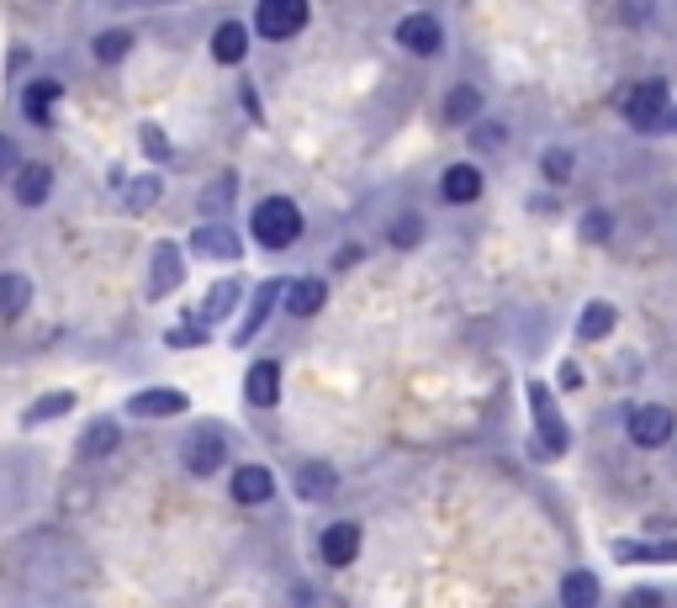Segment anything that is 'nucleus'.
Wrapping results in <instances>:
<instances>
[{
  "instance_id": "obj_1",
  "label": "nucleus",
  "mask_w": 677,
  "mask_h": 608,
  "mask_svg": "<svg viewBox=\"0 0 677 608\" xmlns=\"http://www.w3.org/2000/svg\"><path fill=\"white\" fill-rule=\"evenodd\" d=\"M249 233L265 243V249H291V243L302 239V212H296V201H291V196H265V201L254 207V218H249Z\"/></svg>"
},
{
  "instance_id": "obj_2",
  "label": "nucleus",
  "mask_w": 677,
  "mask_h": 608,
  "mask_svg": "<svg viewBox=\"0 0 677 608\" xmlns=\"http://www.w3.org/2000/svg\"><path fill=\"white\" fill-rule=\"evenodd\" d=\"M254 27H260V38H270V43H287V38H296L308 27V0H260Z\"/></svg>"
},
{
  "instance_id": "obj_3",
  "label": "nucleus",
  "mask_w": 677,
  "mask_h": 608,
  "mask_svg": "<svg viewBox=\"0 0 677 608\" xmlns=\"http://www.w3.org/2000/svg\"><path fill=\"white\" fill-rule=\"evenodd\" d=\"M180 461H186L191 476H212V471H222V461H228V439H222V429L201 423V429L180 444Z\"/></svg>"
},
{
  "instance_id": "obj_4",
  "label": "nucleus",
  "mask_w": 677,
  "mask_h": 608,
  "mask_svg": "<svg viewBox=\"0 0 677 608\" xmlns=\"http://www.w3.org/2000/svg\"><path fill=\"white\" fill-rule=\"evenodd\" d=\"M530 402H534V429H540L534 455H561V450H566V423H561V413H556V402H551V391H545V381H530Z\"/></svg>"
},
{
  "instance_id": "obj_5",
  "label": "nucleus",
  "mask_w": 677,
  "mask_h": 608,
  "mask_svg": "<svg viewBox=\"0 0 677 608\" xmlns=\"http://www.w3.org/2000/svg\"><path fill=\"white\" fill-rule=\"evenodd\" d=\"M673 112V96H667V85L662 80H646V85H635L625 96V117L629 127H662Z\"/></svg>"
},
{
  "instance_id": "obj_6",
  "label": "nucleus",
  "mask_w": 677,
  "mask_h": 608,
  "mask_svg": "<svg viewBox=\"0 0 677 608\" xmlns=\"http://www.w3.org/2000/svg\"><path fill=\"white\" fill-rule=\"evenodd\" d=\"M629 439H635L640 450H656V444H667V439H673V413H667L662 402H646V408H635V413H629Z\"/></svg>"
},
{
  "instance_id": "obj_7",
  "label": "nucleus",
  "mask_w": 677,
  "mask_h": 608,
  "mask_svg": "<svg viewBox=\"0 0 677 608\" xmlns=\"http://www.w3.org/2000/svg\"><path fill=\"white\" fill-rule=\"evenodd\" d=\"M291 486H296L302 503H323V497H334L338 492V471L329 461H302L296 471H291Z\"/></svg>"
},
{
  "instance_id": "obj_8",
  "label": "nucleus",
  "mask_w": 677,
  "mask_h": 608,
  "mask_svg": "<svg viewBox=\"0 0 677 608\" xmlns=\"http://www.w3.org/2000/svg\"><path fill=\"white\" fill-rule=\"evenodd\" d=\"M243 397H249V408H275V402H281V365L275 360L249 365V376H243Z\"/></svg>"
},
{
  "instance_id": "obj_9",
  "label": "nucleus",
  "mask_w": 677,
  "mask_h": 608,
  "mask_svg": "<svg viewBox=\"0 0 677 608\" xmlns=\"http://www.w3.org/2000/svg\"><path fill=\"white\" fill-rule=\"evenodd\" d=\"M186 408H191L186 391H175V387H154V391L127 397V413L133 418H175V413H186Z\"/></svg>"
},
{
  "instance_id": "obj_10",
  "label": "nucleus",
  "mask_w": 677,
  "mask_h": 608,
  "mask_svg": "<svg viewBox=\"0 0 677 608\" xmlns=\"http://www.w3.org/2000/svg\"><path fill=\"white\" fill-rule=\"evenodd\" d=\"M317 551H323V560H329V566H350V560L361 556V524H350V518L329 524Z\"/></svg>"
},
{
  "instance_id": "obj_11",
  "label": "nucleus",
  "mask_w": 677,
  "mask_h": 608,
  "mask_svg": "<svg viewBox=\"0 0 677 608\" xmlns=\"http://www.w3.org/2000/svg\"><path fill=\"white\" fill-rule=\"evenodd\" d=\"M439 38H445V32H439V22L429 17V11H413V17L397 22V43H403L408 53H435Z\"/></svg>"
},
{
  "instance_id": "obj_12",
  "label": "nucleus",
  "mask_w": 677,
  "mask_h": 608,
  "mask_svg": "<svg viewBox=\"0 0 677 608\" xmlns=\"http://www.w3.org/2000/svg\"><path fill=\"white\" fill-rule=\"evenodd\" d=\"M281 302H287L291 317H313L323 302H329V281H317V275H296L287 292H281Z\"/></svg>"
},
{
  "instance_id": "obj_13",
  "label": "nucleus",
  "mask_w": 677,
  "mask_h": 608,
  "mask_svg": "<svg viewBox=\"0 0 677 608\" xmlns=\"http://www.w3.org/2000/svg\"><path fill=\"white\" fill-rule=\"evenodd\" d=\"M439 196L456 201V207L477 201V196H482V170H477V165H450V170L439 175Z\"/></svg>"
},
{
  "instance_id": "obj_14",
  "label": "nucleus",
  "mask_w": 677,
  "mask_h": 608,
  "mask_svg": "<svg viewBox=\"0 0 677 608\" xmlns=\"http://www.w3.org/2000/svg\"><path fill=\"white\" fill-rule=\"evenodd\" d=\"M11 191H17L22 207H43L49 191H53V170L49 165H22V170L11 175Z\"/></svg>"
},
{
  "instance_id": "obj_15",
  "label": "nucleus",
  "mask_w": 677,
  "mask_h": 608,
  "mask_svg": "<svg viewBox=\"0 0 677 608\" xmlns=\"http://www.w3.org/2000/svg\"><path fill=\"white\" fill-rule=\"evenodd\" d=\"M270 492H275V476H270L265 465H239V471H233V497H239V503L254 509V503H270Z\"/></svg>"
},
{
  "instance_id": "obj_16",
  "label": "nucleus",
  "mask_w": 677,
  "mask_h": 608,
  "mask_svg": "<svg viewBox=\"0 0 677 608\" xmlns=\"http://www.w3.org/2000/svg\"><path fill=\"white\" fill-rule=\"evenodd\" d=\"M175 286H180V249L159 243L154 249V275H148V296H169Z\"/></svg>"
},
{
  "instance_id": "obj_17",
  "label": "nucleus",
  "mask_w": 677,
  "mask_h": 608,
  "mask_svg": "<svg viewBox=\"0 0 677 608\" xmlns=\"http://www.w3.org/2000/svg\"><path fill=\"white\" fill-rule=\"evenodd\" d=\"M243 53H249V27L222 22L218 32H212V59H218V64H243Z\"/></svg>"
},
{
  "instance_id": "obj_18",
  "label": "nucleus",
  "mask_w": 677,
  "mask_h": 608,
  "mask_svg": "<svg viewBox=\"0 0 677 608\" xmlns=\"http://www.w3.org/2000/svg\"><path fill=\"white\" fill-rule=\"evenodd\" d=\"M275 296H281V281H265L260 292H254V302H249V317H243V328L233 334V344H249L260 328H265V317H270V307H275Z\"/></svg>"
},
{
  "instance_id": "obj_19",
  "label": "nucleus",
  "mask_w": 677,
  "mask_h": 608,
  "mask_svg": "<svg viewBox=\"0 0 677 608\" xmlns=\"http://www.w3.org/2000/svg\"><path fill=\"white\" fill-rule=\"evenodd\" d=\"M32 302V281L22 270H0V317H22Z\"/></svg>"
},
{
  "instance_id": "obj_20",
  "label": "nucleus",
  "mask_w": 677,
  "mask_h": 608,
  "mask_svg": "<svg viewBox=\"0 0 677 608\" xmlns=\"http://www.w3.org/2000/svg\"><path fill=\"white\" fill-rule=\"evenodd\" d=\"M191 249L196 254H207V260H239V239H233L228 228H218V222H212V228H196Z\"/></svg>"
},
{
  "instance_id": "obj_21",
  "label": "nucleus",
  "mask_w": 677,
  "mask_h": 608,
  "mask_svg": "<svg viewBox=\"0 0 677 608\" xmlns=\"http://www.w3.org/2000/svg\"><path fill=\"white\" fill-rule=\"evenodd\" d=\"M598 604V577L593 572H566L561 577V608H593Z\"/></svg>"
},
{
  "instance_id": "obj_22",
  "label": "nucleus",
  "mask_w": 677,
  "mask_h": 608,
  "mask_svg": "<svg viewBox=\"0 0 677 608\" xmlns=\"http://www.w3.org/2000/svg\"><path fill=\"white\" fill-rule=\"evenodd\" d=\"M117 439H122L117 423H112V418H96V423L80 434V455H85V461H101V455H112V450H117Z\"/></svg>"
},
{
  "instance_id": "obj_23",
  "label": "nucleus",
  "mask_w": 677,
  "mask_h": 608,
  "mask_svg": "<svg viewBox=\"0 0 677 608\" xmlns=\"http://www.w3.org/2000/svg\"><path fill=\"white\" fill-rule=\"evenodd\" d=\"M70 408H74V391H49V397H38L22 413V429H38V423H49V418H64Z\"/></svg>"
},
{
  "instance_id": "obj_24",
  "label": "nucleus",
  "mask_w": 677,
  "mask_h": 608,
  "mask_svg": "<svg viewBox=\"0 0 677 608\" xmlns=\"http://www.w3.org/2000/svg\"><path fill=\"white\" fill-rule=\"evenodd\" d=\"M445 117L450 122H477L482 117V91H477V85H456V91L445 96Z\"/></svg>"
},
{
  "instance_id": "obj_25",
  "label": "nucleus",
  "mask_w": 677,
  "mask_h": 608,
  "mask_svg": "<svg viewBox=\"0 0 677 608\" xmlns=\"http://www.w3.org/2000/svg\"><path fill=\"white\" fill-rule=\"evenodd\" d=\"M233 302H239V281H218V286L207 292V302H201V317H207V323H222V317L233 313Z\"/></svg>"
},
{
  "instance_id": "obj_26",
  "label": "nucleus",
  "mask_w": 677,
  "mask_h": 608,
  "mask_svg": "<svg viewBox=\"0 0 677 608\" xmlns=\"http://www.w3.org/2000/svg\"><path fill=\"white\" fill-rule=\"evenodd\" d=\"M608 328H614V307H608V302H587V307H582L577 334L582 339H604Z\"/></svg>"
},
{
  "instance_id": "obj_27",
  "label": "nucleus",
  "mask_w": 677,
  "mask_h": 608,
  "mask_svg": "<svg viewBox=\"0 0 677 608\" xmlns=\"http://www.w3.org/2000/svg\"><path fill=\"white\" fill-rule=\"evenodd\" d=\"M614 560H677V535L662 545H614Z\"/></svg>"
},
{
  "instance_id": "obj_28",
  "label": "nucleus",
  "mask_w": 677,
  "mask_h": 608,
  "mask_svg": "<svg viewBox=\"0 0 677 608\" xmlns=\"http://www.w3.org/2000/svg\"><path fill=\"white\" fill-rule=\"evenodd\" d=\"M127 49H133V32H122V27H112V32H101V38H96V59H101V64H117V59H127Z\"/></svg>"
},
{
  "instance_id": "obj_29",
  "label": "nucleus",
  "mask_w": 677,
  "mask_h": 608,
  "mask_svg": "<svg viewBox=\"0 0 677 608\" xmlns=\"http://www.w3.org/2000/svg\"><path fill=\"white\" fill-rule=\"evenodd\" d=\"M49 101H59V85H53V80H43V85H32V91H27V117L38 122V127L49 122Z\"/></svg>"
},
{
  "instance_id": "obj_30",
  "label": "nucleus",
  "mask_w": 677,
  "mask_h": 608,
  "mask_svg": "<svg viewBox=\"0 0 677 608\" xmlns=\"http://www.w3.org/2000/svg\"><path fill=\"white\" fill-rule=\"evenodd\" d=\"M540 175L561 186V180L572 175V154H566V148H545V154H540Z\"/></svg>"
},
{
  "instance_id": "obj_31",
  "label": "nucleus",
  "mask_w": 677,
  "mask_h": 608,
  "mask_svg": "<svg viewBox=\"0 0 677 608\" xmlns=\"http://www.w3.org/2000/svg\"><path fill=\"white\" fill-rule=\"evenodd\" d=\"M418 239H424V218H413L408 212V218L392 222V243H397V249H413Z\"/></svg>"
},
{
  "instance_id": "obj_32",
  "label": "nucleus",
  "mask_w": 677,
  "mask_h": 608,
  "mask_svg": "<svg viewBox=\"0 0 677 608\" xmlns=\"http://www.w3.org/2000/svg\"><path fill=\"white\" fill-rule=\"evenodd\" d=\"M154 201H159V180H154V175L133 180V191H127V207H133V212H144V207H154Z\"/></svg>"
},
{
  "instance_id": "obj_33",
  "label": "nucleus",
  "mask_w": 677,
  "mask_h": 608,
  "mask_svg": "<svg viewBox=\"0 0 677 608\" xmlns=\"http://www.w3.org/2000/svg\"><path fill=\"white\" fill-rule=\"evenodd\" d=\"M582 239L604 243L608 239V212H587V218H582Z\"/></svg>"
},
{
  "instance_id": "obj_34",
  "label": "nucleus",
  "mask_w": 677,
  "mask_h": 608,
  "mask_svg": "<svg viewBox=\"0 0 677 608\" xmlns=\"http://www.w3.org/2000/svg\"><path fill=\"white\" fill-rule=\"evenodd\" d=\"M619 608H662V593H656V587H629Z\"/></svg>"
},
{
  "instance_id": "obj_35",
  "label": "nucleus",
  "mask_w": 677,
  "mask_h": 608,
  "mask_svg": "<svg viewBox=\"0 0 677 608\" xmlns=\"http://www.w3.org/2000/svg\"><path fill=\"white\" fill-rule=\"evenodd\" d=\"M144 148H148V159H169V144L159 127H144Z\"/></svg>"
},
{
  "instance_id": "obj_36",
  "label": "nucleus",
  "mask_w": 677,
  "mask_h": 608,
  "mask_svg": "<svg viewBox=\"0 0 677 608\" xmlns=\"http://www.w3.org/2000/svg\"><path fill=\"white\" fill-rule=\"evenodd\" d=\"M201 339H207L201 328H169V334H165L169 349H186V344H201Z\"/></svg>"
},
{
  "instance_id": "obj_37",
  "label": "nucleus",
  "mask_w": 677,
  "mask_h": 608,
  "mask_svg": "<svg viewBox=\"0 0 677 608\" xmlns=\"http://www.w3.org/2000/svg\"><path fill=\"white\" fill-rule=\"evenodd\" d=\"M619 11H625V22H646L652 17V0H625Z\"/></svg>"
},
{
  "instance_id": "obj_38",
  "label": "nucleus",
  "mask_w": 677,
  "mask_h": 608,
  "mask_svg": "<svg viewBox=\"0 0 677 608\" xmlns=\"http://www.w3.org/2000/svg\"><path fill=\"white\" fill-rule=\"evenodd\" d=\"M22 165H17V148H11V138H0V175H17Z\"/></svg>"
},
{
  "instance_id": "obj_39",
  "label": "nucleus",
  "mask_w": 677,
  "mask_h": 608,
  "mask_svg": "<svg viewBox=\"0 0 677 608\" xmlns=\"http://www.w3.org/2000/svg\"><path fill=\"white\" fill-rule=\"evenodd\" d=\"M662 127H673V133H677V106H673V112H667V122H662Z\"/></svg>"
}]
</instances>
